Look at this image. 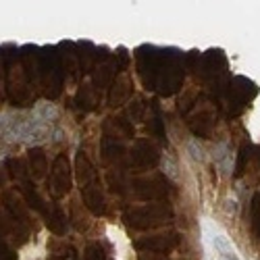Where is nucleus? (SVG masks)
Instances as JSON below:
<instances>
[{
	"label": "nucleus",
	"instance_id": "3",
	"mask_svg": "<svg viewBox=\"0 0 260 260\" xmlns=\"http://www.w3.org/2000/svg\"><path fill=\"white\" fill-rule=\"evenodd\" d=\"M31 117L38 119V121H42V123L50 125L59 117V110H57V106H54V104H50V102H38V106L34 108Z\"/></svg>",
	"mask_w": 260,
	"mask_h": 260
},
{
	"label": "nucleus",
	"instance_id": "2",
	"mask_svg": "<svg viewBox=\"0 0 260 260\" xmlns=\"http://www.w3.org/2000/svg\"><path fill=\"white\" fill-rule=\"evenodd\" d=\"M212 246H215V250L219 252L220 256H223V260H240L238 252H235V248L231 246L229 238H227L225 233H215L212 235Z\"/></svg>",
	"mask_w": 260,
	"mask_h": 260
},
{
	"label": "nucleus",
	"instance_id": "5",
	"mask_svg": "<svg viewBox=\"0 0 260 260\" xmlns=\"http://www.w3.org/2000/svg\"><path fill=\"white\" fill-rule=\"evenodd\" d=\"M187 150H190V154H192V159H194V160H198V162L206 160V154H204V148H202V146H198V141H190V146H187Z\"/></svg>",
	"mask_w": 260,
	"mask_h": 260
},
{
	"label": "nucleus",
	"instance_id": "1",
	"mask_svg": "<svg viewBox=\"0 0 260 260\" xmlns=\"http://www.w3.org/2000/svg\"><path fill=\"white\" fill-rule=\"evenodd\" d=\"M2 136L23 141V144H42V141L50 140L52 136V125L42 123L38 119H17V121H6L2 125Z\"/></svg>",
	"mask_w": 260,
	"mask_h": 260
},
{
	"label": "nucleus",
	"instance_id": "7",
	"mask_svg": "<svg viewBox=\"0 0 260 260\" xmlns=\"http://www.w3.org/2000/svg\"><path fill=\"white\" fill-rule=\"evenodd\" d=\"M227 204H229V206H227V210H229V212H235V210H238V202H235V200H229Z\"/></svg>",
	"mask_w": 260,
	"mask_h": 260
},
{
	"label": "nucleus",
	"instance_id": "6",
	"mask_svg": "<svg viewBox=\"0 0 260 260\" xmlns=\"http://www.w3.org/2000/svg\"><path fill=\"white\" fill-rule=\"evenodd\" d=\"M162 167L167 169V173H169V175H171L173 179L177 177V167H175V162H173V160L169 159V156H164V159H162Z\"/></svg>",
	"mask_w": 260,
	"mask_h": 260
},
{
	"label": "nucleus",
	"instance_id": "4",
	"mask_svg": "<svg viewBox=\"0 0 260 260\" xmlns=\"http://www.w3.org/2000/svg\"><path fill=\"white\" fill-rule=\"evenodd\" d=\"M215 159H217V167L220 169V173H223V175H227V171H229V167H231V154H229V148H227L225 144L217 146Z\"/></svg>",
	"mask_w": 260,
	"mask_h": 260
}]
</instances>
